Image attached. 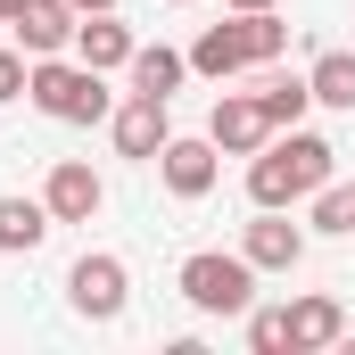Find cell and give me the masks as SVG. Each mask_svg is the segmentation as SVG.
<instances>
[{"label":"cell","instance_id":"603a6c76","mask_svg":"<svg viewBox=\"0 0 355 355\" xmlns=\"http://www.w3.org/2000/svg\"><path fill=\"white\" fill-rule=\"evenodd\" d=\"M223 8H272V0H223Z\"/></svg>","mask_w":355,"mask_h":355},{"label":"cell","instance_id":"3957f363","mask_svg":"<svg viewBox=\"0 0 355 355\" xmlns=\"http://www.w3.org/2000/svg\"><path fill=\"white\" fill-rule=\"evenodd\" d=\"M174 289L198 314H248V306H257V265H248L240 248H198V257H182Z\"/></svg>","mask_w":355,"mask_h":355},{"label":"cell","instance_id":"7c38bea8","mask_svg":"<svg viewBox=\"0 0 355 355\" xmlns=\"http://www.w3.org/2000/svg\"><path fill=\"white\" fill-rule=\"evenodd\" d=\"M132 50H141V33H132L116 8H91L83 25H75V58H83V67H99V75L132 67Z\"/></svg>","mask_w":355,"mask_h":355},{"label":"cell","instance_id":"9c48e42d","mask_svg":"<svg viewBox=\"0 0 355 355\" xmlns=\"http://www.w3.org/2000/svg\"><path fill=\"white\" fill-rule=\"evenodd\" d=\"M42 207H50V223H91V215L107 207V182L91 174L83 157H58L50 182H42Z\"/></svg>","mask_w":355,"mask_h":355},{"label":"cell","instance_id":"5bb4252c","mask_svg":"<svg viewBox=\"0 0 355 355\" xmlns=\"http://www.w3.org/2000/svg\"><path fill=\"white\" fill-rule=\"evenodd\" d=\"M190 75H207V83H232V75H248L240 25H207V33L190 42Z\"/></svg>","mask_w":355,"mask_h":355},{"label":"cell","instance_id":"d6986e66","mask_svg":"<svg viewBox=\"0 0 355 355\" xmlns=\"http://www.w3.org/2000/svg\"><path fill=\"white\" fill-rule=\"evenodd\" d=\"M306 83H314V107H347L355 116V50H322L306 67Z\"/></svg>","mask_w":355,"mask_h":355},{"label":"cell","instance_id":"44dd1931","mask_svg":"<svg viewBox=\"0 0 355 355\" xmlns=\"http://www.w3.org/2000/svg\"><path fill=\"white\" fill-rule=\"evenodd\" d=\"M25 83H33V58L8 42V50H0V107H8V99H25Z\"/></svg>","mask_w":355,"mask_h":355},{"label":"cell","instance_id":"ffe728a7","mask_svg":"<svg viewBox=\"0 0 355 355\" xmlns=\"http://www.w3.org/2000/svg\"><path fill=\"white\" fill-rule=\"evenodd\" d=\"M240 322H248V347H257V355H281V347H289V306H248Z\"/></svg>","mask_w":355,"mask_h":355},{"label":"cell","instance_id":"ba28073f","mask_svg":"<svg viewBox=\"0 0 355 355\" xmlns=\"http://www.w3.org/2000/svg\"><path fill=\"white\" fill-rule=\"evenodd\" d=\"M207 141H215L223 157H257V149L272 141L265 99H257V91H223V99H215V116H207Z\"/></svg>","mask_w":355,"mask_h":355},{"label":"cell","instance_id":"9a60e30c","mask_svg":"<svg viewBox=\"0 0 355 355\" xmlns=\"http://www.w3.org/2000/svg\"><path fill=\"white\" fill-rule=\"evenodd\" d=\"M42 240H50V207L8 190V198H0V257H33Z\"/></svg>","mask_w":355,"mask_h":355},{"label":"cell","instance_id":"277c9868","mask_svg":"<svg viewBox=\"0 0 355 355\" xmlns=\"http://www.w3.org/2000/svg\"><path fill=\"white\" fill-rule=\"evenodd\" d=\"M67 306H75L83 322H116V314L132 306V272H124V257L83 248V257L67 265Z\"/></svg>","mask_w":355,"mask_h":355},{"label":"cell","instance_id":"6da1fadb","mask_svg":"<svg viewBox=\"0 0 355 355\" xmlns=\"http://www.w3.org/2000/svg\"><path fill=\"white\" fill-rule=\"evenodd\" d=\"M331 174H339V149L322 132L289 124V132H272L265 149L248 157V207H306Z\"/></svg>","mask_w":355,"mask_h":355},{"label":"cell","instance_id":"d4e9b609","mask_svg":"<svg viewBox=\"0 0 355 355\" xmlns=\"http://www.w3.org/2000/svg\"><path fill=\"white\" fill-rule=\"evenodd\" d=\"M174 8H190V0H174Z\"/></svg>","mask_w":355,"mask_h":355},{"label":"cell","instance_id":"4fadbf2b","mask_svg":"<svg viewBox=\"0 0 355 355\" xmlns=\"http://www.w3.org/2000/svg\"><path fill=\"white\" fill-rule=\"evenodd\" d=\"M124 75H132V91H149V99H174V91H182V75H190V50H166V42H141Z\"/></svg>","mask_w":355,"mask_h":355},{"label":"cell","instance_id":"5b68a950","mask_svg":"<svg viewBox=\"0 0 355 355\" xmlns=\"http://www.w3.org/2000/svg\"><path fill=\"white\" fill-rule=\"evenodd\" d=\"M107 132H116V157H132V166H157V149L174 141V99L124 91V99H116V116H107Z\"/></svg>","mask_w":355,"mask_h":355},{"label":"cell","instance_id":"2e32d148","mask_svg":"<svg viewBox=\"0 0 355 355\" xmlns=\"http://www.w3.org/2000/svg\"><path fill=\"white\" fill-rule=\"evenodd\" d=\"M232 25H240L248 67H281V58H289V25H281V8H232Z\"/></svg>","mask_w":355,"mask_h":355},{"label":"cell","instance_id":"7a4b0ae2","mask_svg":"<svg viewBox=\"0 0 355 355\" xmlns=\"http://www.w3.org/2000/svg\"><path fill=\"white\" fill-rule=\"evenodd\" d=\"M25 99H33L50 124H107V116H116V91H107V75H99V67H83L75 50L33 58V83H25Z\"/></svg>","mask_w":355,"mask_h":355},{"label":"cell","instance_id":"30bf717a","mask_svg":"<svg viewBox=\"0 0 355 355\" xmlns=\"http://www.w3.org/2000/svg\"><path fill=\"white\" fill-rule=\"evenodd\" d=\"M75 25H83L75 0H25V17H17L8 33H17L25 58H58V50H75Z\"/></svg>","mask_w":355,"mask_h":355},{"label":"cell","instance_id":"8992f818","mask_svg":"<svg viewBox=\"0 0 355 355\" xmlns=\"http://www.w3.org/2000/svg\"><path fill=\"white\" fill-rule=\"evenodd\" d=\"M240 257L257 272H297L306 265V223H289V207H257L240 223Z\"/></svg>","mask_w":355,"mask_h":355},{"label":"cell","instance_id":"ac0fdd59","mask_svg":"<svg viewBox=\"0 0 355 355\" xmlns=\"http://www.w3.org/2000/svg\"><path fill=\"white\" fill-rule=\"evenodd\" d=\"M306 223H314L322 240H355V182H339V174H331L314 198H306Z\"/></svg>","mask_w":355,"mask_h":355},{"label":"cell","instance_id":"cb8c5ba5","mask_svg":"<svg viewBox=\"0 0 355 355\" xmlns=\"http://www.w3.org/2000/svg\"><path fill=\"white\" fill-rule=\"evenodd\" d=\"M75 8H83V17H91V8H116V0H75Z\"/></svg>","mask_w":355,"mask_h":355},{"label":"cell","instance_id":"52a82bcc","mask_svg":"<svg viewBox=\"0 0 355 355\" xmlns=\"http://www.w3.org/2000/svg\"><path fill=\"white\" fill-rule=\"evenodd\" d=\"M215 174H223V149H215L207 132H174V141L157 149V182L174 190L182 207H190V198H207V190H215Z\"/></svg>","mask_w":355,"mask_h":355},{"label":"cell","instance_id":"8fae6325","mask_svg":"<svg viewBox=\"0 0 355 355\" xmlns=\"http://www.w3.org/2000/svg\"><path fill=\"white\" fill-rule=\"evenodd\" d=\"M347 339V306L339 297H322V289H306V297H289V355H322Z\"/></svg>","mask_w":355,"mask_h":355},{"label":"cell","instance_id":"e0dca14e","mask_svg":"<svg viewBox=\"0 0 355 355\" xmlns=\"http://www.w3.org/2000/svg\"><path fill=\"white\" fill-rule=\"evenodd\" d=\"M257 99H265L272 132H289V124H306V107H314V83H306V75H281V67H265Z\"/></svg>","mask_w":355,"mask_h":355},{"label":"cell","instance_id":"7402d4cb","mask_svg":"<svg viewBox=\"0 0 355 355\" xmlns=\"http://www.w3.org/2000/svg\"><path fill=\"white\" fill-rule=\"evenodd\" d=\"M17 17H25V0H0V25H17Z\"/></svg>","mask_w":355,"mask_h":355}]
</instances>
